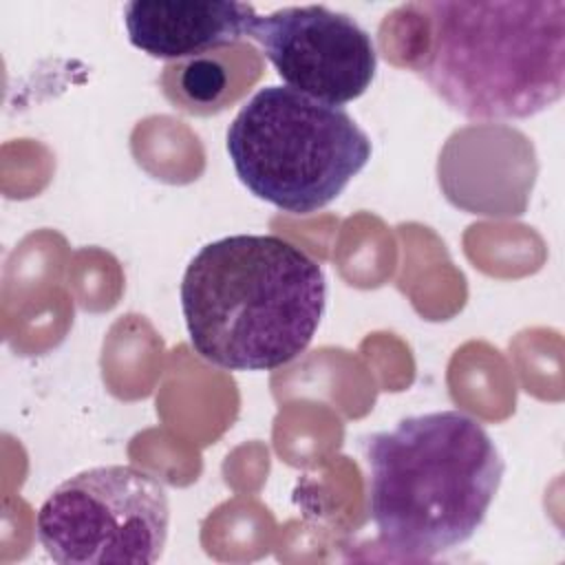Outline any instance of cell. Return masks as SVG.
Returning a JSON list of instances; mask_svg holds the SVG:
<instances>
[{"instance_id": "cell-1", "label": "cell", "mask_w": 565, "mask_h": 565, "mask_svg": "<svg viewBox=\"0 0 565 565\" xmlns=\"http://www.w3.org/2000/svg\"><path fill=\"white\" fill-rule=\"evenodd\" d=\"M391 18L406 26L399 62L466 119H525L563 97V0H430Z\"/></svg>"}, {"instance_id": "cell-2", "label": "cell", "mask_w": 565, "mask_h": 565, "mask_svg": "<svg viewBox=\"0 0 565 565\" xmlns=\"http://www.w3.org/2000/svg\"><path fill=\"white\" fill-rule=\"evenodd\" d=\"M327 305L318 260L276 234L203 245L181 280L192 349L227 371H271L313 340Z\"/></svg>"}, {"instance_id": "cell-3", "label": "cell", "mask_w": 565, "mask_h": 565, "mask_svg": "<svg viewBox=\"0 0 565 565\" xmlns=\"http://www.w3.org/2000/svg\"><path fill=\"white\" fill-rule=\"evenodd\" d=\"M369 519L377 539L406 558L463 545L486 521L503 479V457L461 411L399 419L366 437Z\"/></svg>"}, {"instance_id": "cell-4", "label": "cell", "mask_w": 565, "mask_h": 565, "mask_svg": "<svg viewBox=\"0 0 565 565\" xmlns=\"http://www.w3.org/2000/svg\"><path fill=\"white\" fill-rule=\"evenodd\" d=\"M371 152L369 135L344 108L289 86L256 90L227 128V154L241 183L291 214L329 205Z\"/></svg>"}, {"instance_id": "cell-5", "label": "cell", "mask_w": 565, "mask_h": 565, "mask_svg": "<svg viewBox=\"0 0 565 565\" xmlns=\"http://www.w3.org/2000/svg\"><path fill=\"white\" fill-rule=\"evenodd\" d=\"M163 483L137 466H97L62 481L40 505L35 534L62 565L157 563L168 539Z\"/></svg>"}, {"instance_id": "cell-6", "label": "cell", "mask_w": 565, "mask_h": 565, "mask_svg": "<svg viewBox=\"0 0 565 565\" xmlns=\"http://www.w3.org/2000/svg\"><path fill=\"white\" fill-rule=\"evenodd\" d=\"M249 38L289 88L331 106L358 99L375 77L377 53L369 31L324 4L258 15Z\"/></svg>"}, {"instance_id": "cell-7", "label": "cell", "mask_w": 565, "mask_h": 565, "mask_svg": "<svg viewBox=\"0 0 565 565\" xmlns=\"http://www.w3.org/2000/svg\"><path fill=\"white\" fill-rule=\"evenodd\" d=\"M258 13L234 0H132L124 24L135 49L150 57L183 60L249 38Z\"/></svg>"}, {"instance_id": "cell-8", "label": "cell", "mask_w": 565, "mask_h": 565, "mask_svg": "<svg viewBox=\"0 0 565 565\" xmlns=\"http://www.w3.org/2000/svg\"><path fill=\"white\" fill-rule=\"evenodd\" d=\"M265 62L254 44L236 42L163 66L159 84L166 99L188 115H218L263 77Z\"/></svg>"}]
</instances>
